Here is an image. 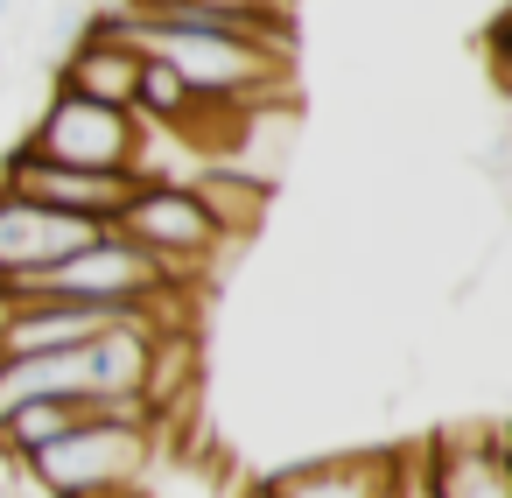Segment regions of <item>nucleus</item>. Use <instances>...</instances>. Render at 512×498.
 <instances>
[{
  "instance_id": "obj_1",
  "label": "nucleus",
  "mask_w": 512,
  "mask_h": 498,
  "mask_svg": "<svg viewBox=\"0 0 512 498\" xmlns=\"http://www.w3.org/2000/svg\"><path fill=\"white\" fill-rule=\"evenodd\" d=\"M113 232L134 239L148 260H162V274L183 288H204L225 253V232L211 225V211L197 204V190L183 176H134L127 204L113 211Z\"/></svg>"
},
{
  "instance_id": "obj_2",
  "label": "nucleus",
  "mask_w": 512,
  "mask_h": 498,
  "mask_svg": "<svg viewBox=\"0 0 512 498\" xmlns=\"http://www.w3.org/2000/svg\"><path fill=\"white\" fill-rule=\"evenodd\" d=\"M155 428H120V421H71L57 442L22 456V477L43 498H120L148 477L155 463Z\"/></svg>"
},
{
  "instance_id": "obj_3",
  "label": "nucleus",
  "mask_w": 512,
  "mask_h": 498,
  "mask_svg": "<svg viewBox=\"0 0 512 498\" xmlns=\"http://www.w3.org/2000/svg\"><path fill=\"white\" fill-rule=\"evenodd\" d=\"M169 288V274H162V260H148L134 239H120L113 225H99V239H85L78 253H64L57 267H43V274H29L22 288H8V295H71V302H113V309H134V302H148V295H162ZM183 288V281H176Z\"/></svg>"
},
{
  "instance_id": "obj_4",
  "label": "nucleus",
  "mask_w": 512,
  "mask_h": 498,
  "mask_svg": "<svg viewBox=\"0 0 512 498\" xmlns=\"http://www.w3.org/2000/svg\"><path fill=\"white\" fill-rule=\"evenodd\" d=\"M22 148L50 155V162H71V169H141V120L120 113V106H92V99H71V92H50L36 127L22 134Z\"/></svg>"
},
{
  "instance_id": "obj_5",
  "label": "nucleus",
  "mask_w": 512,
  "mask_h": 498,
  "mask_svg": "<svg viewBox=\"0 0 512 498\" xmlns=\"http://www.w3.org/2000/svg\"><path fill=\"white\" fill-rule=\"evenodd\" d=\"M0 190H15L29 204H50V211H71V218H92V225H113L134 176L127 169H71V162H50V155L15 141L0 155Z\"/></svg>"
},
{
  "instance_id": "obj_6",
  "label": "nucleus",
  "mask_w": 512,
  "mask_h": 498,
  "mask_svg": "<svg viewBox=\"0 0 512 498\" xmlns=\"http://www.w3.org/2000/svg\"><path fill=\"white\" fill-rule=\"evenodd\" d=\"M421 449V484L428 498H512V449L491 421L435 428Z\"/></svg>"
},
{
  "instance_id": "obj_7",
  "label": "nucleus",
  "mask_w": 512,
  "mask_h": 498,
  "mask_svg": "<svg viewBox=\"0 0 512 498\" xmlns=\"http://www.w3.org/2000/svg\"><path fill=\"white\" fill-rule=\"evenodd\" d=\"M85 239H99L92 218H71V211H50V204H29L15 190H0V295L22 288L43 267H57Z\"/></svg>"
},
{
  "instance_id": "obj_8",
  "label": "nucleus",
  "mask_w": 512,
  "mask_h": 498,
  "mask_svg": "<svg viewBox=\"0 0 512 498\" xmlns=\"http://www.w3.org/2000/svg\"><path fill=\"white\" fill-rule=\"evenodd\" d=\"M134 85H141V50L120 36V22H113V15H92V22L64 43L57 92L92 99V106H120V113H134Z\"/></svg>"
},
{
  "instance_id": "obj_9",
  "label": "nucleus",
  "mask_w": 512,
  "mask_h": 498,
  "mask_svg": "<svg viewBox=\"0 0 512 498\" xmlns=\"http://www.w3.org/2000/svg\"><path fill=\"white\" fill-rule=\"evenodd\" d=\"M393 484H400V449H330L281 463L267 477L274 498H393Z\"/></svg>"
},
{
  "instance_id": "obj_10",
  "label": "nucleus",
  "mask_w": 512,
  "mask_h": 498,
  "mask_svg": "<svg viewBox=\"0 0 512 498\" xmlns=\"http://www.w3.org/2000/svg\"><path fill=\"white\" fill-rule=\"evenodd\" d=\"M190 190H197V204L211 211V225L225 232V246H246V239L267 225V204H274V183H253V176L218 169V162H204V169L190 176Z\"/></svg>"
},
{
  "instance_id": "obj_11",
  "label": "nucleus",
  "mask_w": 512,
  "mask_h": 498,
  "mask_svg": "<svg viewBox=\"0 0 512 498\" xmlns=\"http://www.w3.org/2000/svg\"><path fill=\"white\" fill-rule=\"evenodd\" d=\"M71 421H78V400H29V407H8V414H0V449H8V456H36V449L57 442Z\"/></svg>"
}]
</instances>
